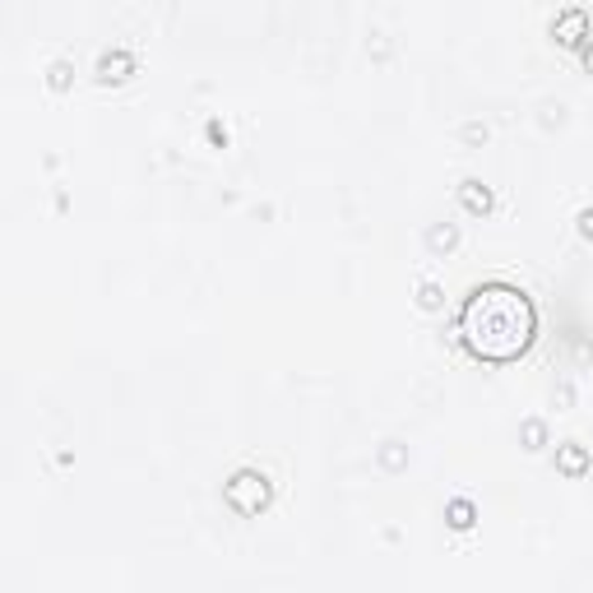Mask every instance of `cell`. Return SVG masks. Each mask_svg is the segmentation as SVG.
I'll list each match as a JSON object with an SVG mask.
<instances>
[{
    "label": "cell",
    "instance_id": "cell-1",
    "mask_svg": "<svg viewBox=\"0 0 593 593\" xmlns=\"http://www.w3.org/2000/svg\"><path fill=\"white\" fill-rule=\"evenodd\" d=\"M459 343L473 362L487 367H510L519 362L538 339V306L524 288L515 283H478L464 306H459Z\"/></svg>",
    "mask_w": 593,
    "mask_h": 593
},
{
    "label": "cell",
    "instance_id": "cell-2",
    "mask_svg": "<svg viewBox=\"0 0 593 593\" xmlns=\"http://www.w3.org/2000/svg\"><path fill=\"white\" fill-rule=\"evenodd\" d=\"M223 501H227L236 515L255 519L259 510H269V501H274V482H269L259 468H236L232 478L223 482Z\"/></svg>",
    "mask_w": 593,
    "mask_h": 593
},
{
    "label": "cell",
    "instance_id": "cell-3",
    "mask_svg": "<svg viewBox=\"0 0 593 593\" xmlns=\"http://www.w3.org/2000/svg\"><path fill=\"white\" fill-rule=\"evenodd\" d=\"M552 37H556V46H584L593 37L589 33V14L584 10H561L552 19Z\"/></svg>",
    "mask_w": 593,
    "mask_h": 593
},
{
    "label": "cell",
    "instance_id": "cell-4",
    "mask_svg": "<svg viewBox=\"0 0 593 593\" xmlns=\"http://www.w3.org/2000/svg\"><path fill=\"white\" fill-rule=\"evenodd\" d=\"M556 473H565V478H584L589 473V449L580 441H561L556 445Z\"/></svg>",
    "mask_w": 593,
    "mask_h": 593
},
{
    "label": "cell",
    "instance_id": "cell-5",
    "mask_svg": "<svg viewBox=\"0 0 593 593\" xmlns=\"http://www.w3.org/2000/svg\"><path fill=\"white\" fill-rule=\"evenodd\" d=\"M135 75V56L126 52V46H116V52H107L103 61H98V79L103 84H121V79H130Z\"/></svg>",
    "mask_w": 593,
    "mask_h": 593
},
{
    "label": "cell",
    "instance_id": "cell-6",
    "mask_svg": "<svg viewBox=\"0 0 593 593\" xmlns=\"http://www.w3.org/2000/svg\"><path fill=\"white\" fill-rule=\"evenodd\" d=\"M459 204H464L468 213H491V204H496V200H491V191H487V185H482L478 177H468V181L459 185Z\"/></svg>",
    "mask_w": 593,
    "mask_h": 593
},
{
    "label": "cell",
    "instance_id": "cell-7",
    "mask_svg": "<svg viewBox=\"0 0 593 593\" xmlns=\"http://www.w3.org/2000/svg\"><path fill=\"white\" fill-rule=\"evenodd\" d=\"M445 519H449V529H473V519H478V510H473V501H449L445 506Z\"/></svg>",
    "mask_w": 593,
    "mask_h": 593
},
{
    "label": "cell",
    "instance_id": "cell-8",
    "mask_svg": "<svg viewBox=\"0 0 593 593\" xmlns=\"http://www.w3.org/2000/svg\"><path fill=\"white\" fill-rule=\"evenodd\" d=\"M519 436H524V449H542V441H548V426L533 417V422H524V432H519Z\"/></svg>",
    "mask_w": 593,
    "mask_h": 593
},
{
    "label": "cell",
    "instance_id": "cell-9",
    "mask_svg": "<svg viewBox=\"0 0 593 593\" xmlns=\"http://www.w3.org/2000/svg\"><path fill=\"white\" fill-rule=\"evenodd\" d=\"M426 242H432V251H449V246L459 242V232L445 223V227H432V236H426Z\"/></svg>",
    "mask_w": 593,
    "mask_h": 593
},
{
    "label": "cell",
    "instance_id": "cell-10",
    "mask_svg": "<svg viewBox=\"0 0 593 593\" xmlns=\"http://www.w3.org/2000/svg\"><path fill=\"white\" fill-rule=\"evenodd\" d=\"M417 301H422V311H441V283H422Z\"/></svg>",
    "mask_w": 593,
    "mask_h": 593
},
{
    "label": "cell",
    "instance_id": "cell-11",
    "mask_svg": "<svg viewBox=\"0 0 593 593\" xmlns=\"http://www.w3.org/2000/svg\"><path fill=\"white\" fill-rule=\"evenodd\" d=\"M70 84V61H56L52 65V88H65Z\"/></svg>",
    "mask_w": 593,
    "mask_h": 593
},
{
    "label": "cell",
    "instance_id": "cell-12",
    "mask_svg": "<svg viewBox=\"0 0 593 593\" xmlns=\"http://www.w3.org/2000/svg\"><path fill=\"white\" fill-rule=\"evenodd\" d=\"M580 236H584V242H593V204L580 213Z\"/></svg>",
    "mask_w": 593,
    "mask_h": 593
},
{
    "label": "cell",
    "instance_id": "cell-13",
    "mask_svg": "<svg viewBox=\"0 0 593 593\" xmlns=\"http://www.w3.org/2000/svg\"><path fill=\"white\" fill-rule=\"evenodd\" d=\"M580 52H584V70H589V75H593V37L580 46Z\"/></svg>",
    "mask_w": 593,
    "mask_h": 593
}]
</instances>
